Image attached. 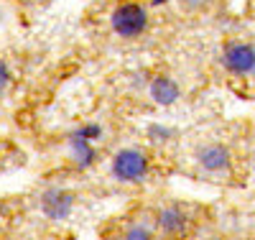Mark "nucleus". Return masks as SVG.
Instances as JSON below:
<instances>
[{
    "instance_id": "7",
    "label": "nucleus",
    "mask_w": 255,
    "mask_h": 240,
    "mask_svg": "<svg viewBox=\"0 0 255 240\" xmlns=\"http://www.w3.org/2000/svg\"><path fill=\"white\" fill-rule=\"evenodd\" d=\"M72 202H74L72 194L59 192V189H51L46 197H44V210H46V215H51V217H64V215L72 210Z\"/></svg>"
},
{
    "instance_id": "6",
    "label": "nucleus",
    "mask_w": 255,
    "mask_h": 240,
    "mask_svg": "<svg viewBox=\"0 0 255 240\" xmlns=\"http://www.w3.org/2000/svg\"><path fill=\"white\" fill-rule=\"evenodd\" d=\"M151 97L158 105H174L179 100V84L168 77H158L151 82Z\"/></svg>"
},
{
    "instance_id": "5",
    "label": "nucleus",
    "mask_w": 255,
    "mask_h": 240,
    "mask_svg": "<svg viewBox=\"0 0 255 240\" xmlns=\"http://www.w3.org/2000/svg\"><path fill=\"white\" fill-rule=\"evenodd\" d=\"M156 225L166 233V235H181L186 228H189V220H186V212L181 207H163L158 215H156Z\"/></svg>"
},
{
    "instance_id": "1",
    "label": "nucleus",
    "mask_w": 255,
    "mask_h": 240,
    "mask_svg": "<svg viewBox=\"0 0 255 240\" xmlns=\"http://www.w3.org/2000/svg\"><path fill=\"white\" fill-rule=\"evenodd\" d=\"M110 23L118 36L123 38H135L148 28V13L140 3H123L113 10Z\"/></svg>"
},
{
    "instance_id": "8",
    "label": "nucleus",
    "mask_w": 255,
    "mask_h": 240,
    "mask_svg": "<svg viewBox=\"0 0 255 240\" xmlns=\"http://www.w3.org/2000/svg\"><path fill=\"white\" fill-rule=\"evenodd\" d=\"M8 82H10V74H8V67H5V64H3V61H0V92H3V90H5V87H8Z\"/></svg>"
},
{
    "instance_id": "4",
    "label": "nucleus",
    "mask_w": 255,
    "mask_h": 240,
    "mask_svg": "<svg viewBox=\"0 0 255 240\" xmlns=\"http://www.w3.org/2000/svg\"><path fill=\"white\" fill-rule=\"evenodd\" d=\"M199 166L207 174H225L232 166L230 151L225 146H204L199 151Z\"/></svg>"
},
{
    "instance_id": "9",
    "label": "nucleus",
    "mask_w": 255,
    "mask_h": 240,
    "mask_svg": "<svg viewBox=\"0 0 255 240\" xmlns=\"http://www.w3.org/2000/svg\"><path fill=\"white\" fill-rule=\"evenodd\" d=\"M153 3H156V5H158V3H166V0H153Z\"/></svg>"
},
{
    "instance_id": "2",
    "label": "nucleus",
    "mask_w": 255,
    "mask_h": 240,
    "mask_svg": "<svg viewBox=\"0 0 255 240\" xmlns=\"http://www.w3.org/2000/svg\"><path fill=\"white\" fill-rule=\"evenodd\" d=\"M148 174V159L135 148H125L113 161V177L120 182H140Z\"/></svg>"
},
{
    "instance_id": "3",
    "label": "nucleus",
    "mask_w": 255,
    "mask_h": 240,
    "mask_svg": "<svg viewBox=\"0 0 255 240\" xmlns=\"http://www.w3.org/2000/svg\"><path fill=\"white\" fill-rule=\"evenodd\" d=\"M225 67L235 74H248L255 69V49L250 43H230L225 49Z\"/></svg>"
}]
</instances>
